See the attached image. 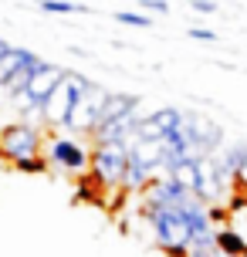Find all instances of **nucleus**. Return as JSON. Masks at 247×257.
<instances>
[{
	"label": "nucleus",
	"instance_id": "nucleus-1",
	"mask_svg": "<svg viewBox=\"0 0 247 257\" xmlns=\"http://www.w3.org/2000/svg\"><path fill=\"white\" fill-rule=\"evenodd\" d=\"M143 217L153 227V240H156L166 254L186 257L190 250V237H186V223H183L180 206H149L143 203Z\"/></svg>",
	"mask_w": 247,
	"mask_h": 257
},
{
	"label": "nucleus",
	"instance_id": "nucleus-2",
	"mask_svg": "<svg viewBox=\"0 0 247 257\" xmlns=\"http://www.w3.org/2000/svg\"><path fill=\"white\" fill-rule=\"evenodd\" d=\"M41 149H44L41 125L11 122V125L0 128V156H7L14 166H17V163H27V159H38Z\"/></svg>",
	"mask_w": 247,
	"mask_h": 257
},
{
	"label": "nucleus",
	"instance_id": "nucleus-3",
	"mask_svg": "<svg viewBox=\"0 0 247 257\" xmlns=\"http://www.w3.org/2000/svg\"><path fill=\"white\" fill-rule=\"evenodd\" d=\"M91 88V81L85 75H78V71H68L65 81L54 88V95L48 98V105H44V122L48 125H61L65 128L68 115H71V108L81 102V95Z\"/></svg>",
	"mask_w": 247,
	"mask_h": 257
},
{
	"label": "nucleus",
	"instance_id": "nucleus-4",
	"mask_svg": "<svg viewBox=\"0 0 247 257\" xmlns=\"http://www.w3.org/2000/svg\"><path fill=\"white\" fill-rule=\"evenodd\" d=\"M126 166H129V146H95L88 153L91 180L98 186H108V190L122 186Z\"/></svg>",
	"mask_w": 247,
	"mask_h": 257
},
{
	"label": "nucleus",
	"instance_id": "nucleus-5",
	"mask_svg": "<svg viewBox=\"0 0 247 257\" xmlns=\"http://www.w3.org/2000/svg\"><path fill=\"white\" fill-rule=\"evenodd\" d=\"M44 163L48 169H65V173H85L88 169V149L78 139H68V136H51L44 139Z\"/></svg>",
	"mask_w": 247,
	"mask_h": 257
},
{
	"label": "nucleus",
	"instance_id": "nucleus-6",
	"mask_svg": "<svg viewBox=\"0 0 247 257\" xmlns=\"http://www.w3.org/2000/svg\"><path fill=\"white\" fill-rule=\"evenodd\" d=\"M105 102H108V91H105L102 85H95V81H91V88L85 91V95H81V102L71 108L65 128H68V132H78V136H88L91 128L98 125V118H102Z\"/></svg>",
	"mask_w": 247,
	"mask_h": 257
},
{
	"label": "nucleus",
	"instance_id": "nucleus-7",
	"mask_svg": "<svg viewBox=\"0 0 247 257\" xmlns=\"http://www.w3.org/2000/svg\"><path fill=\"white\" fill-rule=\"evenodd\" d=\"M129 115H139V95H112L108 91V102H105L98 122H122Z\"/></svg>",
	"mask_w": 247,
	"mask_h": 257
},
{
	"label": "nucleus",
	"instance_id": "nucleus-8",
	"mask_svg": "<svg viewBox=\"0 0 247 257\" xmlns=\"http://www.w3.org/2000/svg\"><path fill=\"white\" fill-rule=\"evenodd\" d=\"M129 159L139 163L146 173L163 166V142H132L129 146Z\"/></svg>",
	"mask_w": 247,
	"mask_h": 257
},
{
	"label": "nucleus",
	"instance_id": "nucleus-9",
	"mask_svg": "<svg viewBox=\"0 0 247 257\" xmlns=\"http://www.w3.org/2000/svg\"><path fill=\"white\" fill-rule=\"evenodd\" d=\"M217 250L223 257H247V240L237 230L223 227V230H217Z\"/></svg>",
	"mask_w": 247,
	"mask_h": 257
},
{
	"label": "nucleus",
	"instance_id": "nucleus-10",
	"mask_svg": "<svg viewBox=\"0 0 247 257\" xmlns=\"http://www.w3.org/2000/svg\"><path fill=\"white\" fill-rule=\"evenodd\" d=\"M149 122L163 132V139H166L169 132H176V128L183 125V108H156V112H149Z\"/></svg>",
	"mask_w": 247,
	"mask_h": 257
},
{
	"label": "nucleus",
	"instance_id": "nucleus-11",
	"mask_svg": "<svg viewBox=\"0 0 247 257\" xmlns=\"http://www.w3.org/2000/svg\"><path fill=\"white\" fill-rule=\"evenodd\" d=\"M149 183H153V173H146L139 163H132V159H129L126 176H122V190H126V193H143Z\"/></svg>",
	"mask_w": 247,
	"mask_h": 257
},
{
	"label": "nucleus",
	"instance_id": "nucleus-12",
	"mask_svg": "<svg viewBox=\"0 0 247 257\" xmlns=\"http://www.w3.org/2000/svg\"><path fill=\"white\" fill-rule=\"evenodd\" d=\"M244 156H247V142H237V146H230V149H223V156H217V163H220L227 180L237 173V166L244 163Z\"/></svg>",
	"mask_w": 247,
	"mask_h": 257
},
{
	"label": "nucleus",
	"instance_id": "nucleus-13",
	"mask_svg": "<svg viewBox=\"0 0 247 257\" xmlns=\"http://www.w3.org/2000/svg\"><path fill=\"white\" fill-rule=\"evenodd\" d=\"M115 24H126V27H153V17H146V14H132V11H118L115 14Z\"/></svg>",
	"mask_w": 247,
	"mask_h": 257
},
{
	"label": "nucleus",
	"instance_id": "nucleus-14",
	"mask_svg": "<svg viewBox=\"0 0 247 257\" xmlns=\"http://www.w3.org/2000/svg\"><path fill=\"white\" fill-rule=\"evenodd\" d=\"M41 11H48V14H71V11H75V4H68V0H44Z\"/></svg>",
	"mask_w": 247,
	"mask_h": 257
},
{
	"label": "nucleus",
	"instance_id": "nucleus-15",
	"mask_svg": "<svg viewBox=\"0 0 247 257\" xmlns=\"http://www.w3.org/2000/svg\"><path fill=\"white\" fill-rule=\"evenodd\" d=\"M17 169H21V173H48V163H44V159H27V163H17Z\"/></svg>",
	"mask_w": 247,
	"mask_h": 257
},
{
	"label": "nucleus",
	"instance_id": "nucleus-16",
	"mask_svg": "<svg viewBox=\"0 0 247 257\" xmlns=\"http://www.w3.org/2000/svg\"><path fill=\"white\" fill-rule=\"evenodd\" d=\"M186 34H190L193 41H203V44H210V41H217V34H213L210 27H190Z\"/></svg>",
	"mask_w": 247,
	"mask_h": 257
},
{
	"label": "nucleus",
	"instance_id": "nucleus-17",
	"mask_svg": "<svg viewBox=\"0 0 247 257\" xmlns=\"http://www.w3.org/2000/svg\"><path fill=\"white\" fill-rule=\"evenodd\" d=\"M190 11L193 14H213L217 4H213V0H190Z\"/></svg>",
	"mask_w": 247,
	"mask_h": 257
},
{
	"label": "nucleus",
	"instance_id": "nucleus-18",
	"mask_svg": "<svg viewBox=\"0 0 247 257\" xmlns=\"http://www.w3.org/2000/svg\"><path fill=\"white\" fill-rule=\"evenodd\" d=\"M146 11H156V14H169V4L166 0H143Z\"/></svg>",
	"mask_w": 247,
	"mask_h": 257
},
{
	"label": "nucleus",
	"instance_id": "nucleus-19",
	"mask_svg": "<svg viewBox=\"0 0 247 257\" xmlns=\"http://www.w3.org/2000/svg\"><path fill=\"white\" fill-rule=\"evenodd\" d=\"M234 180H237V186H240V190H247V156H244V163H240V166H237Z\"/></svg>",
	"mask_w": 247,
	"mask_h": 257
},
{
	"label": "nucleus",
	"instance_id": "nucleus-20",
	"mask_svg": "<svg viewBox=\"0 0 247 257\" xmlns=\"http://www.w3.org/2000/svg\"><path fill=\"white\" fill-rule=\"evenodd\" d=\"M186 257H223L220 250H186Z\"/></svg>",
	"mask_w": 247,
	"mask_h": 257
},
{
	"label": "nucleus",
	"instance_id": "nucleus-21",
	"mask_svg": "<svg viewBox=\"0 0 247 257\" xmlns=\"http://www.w3.org/2000/svg\"><path fill=\"white\" fill-rule=\"evenodd\" d=\"M7 51H11V44H7V41L0 38V54H7Z\"/></svg>",
	"mask_w": 247,
	"mask_h": 257
}]
</instances>
